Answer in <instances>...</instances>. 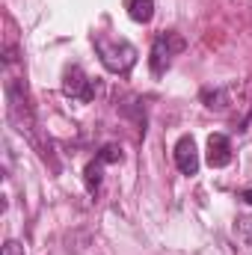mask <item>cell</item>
<instances>
[{
    "instance_id": "6da1fadb",
    "label": "cell",
    "mask_w": 252,
    "mask_h": 255,
    "mask_svg": "<svg viewBox=\"0 0 252 255\" xmlns=\"http://www.w3.org/2000/svg\"><path fill=\"white\" fill-rule=\"evenodd\" d=\"M92 45H95V54H98L101 65H104L110 74H127V71L136 65V48H133L127 39H116V36L98 33V36L92 39Z\"/></svg>"
},
{
    "instance_id": "7a4b0ae2",
    "label": "cell",
    "mask_w": 252,
    "mask_h": 255,
    "mask_svg": "<svg viewBox=\"0 0 252 255\" xmlns=\"http://www.w3.org/2000/svg\"><path fill=\"white\" fill-rule=\"evenodd\" d=\"M184 51V39L178 36V33H160L157 39H154V45H151V57H148V65H151V74L154 77H160L169 65H172V57L175 54H181Z\"/></svg>"
},
{
    "instance_id": "3957f363",
    "label": "cell",
    "mask_w": 252,
    "mask_h": 255,
    "mask_svg": "<svg viewBox=\"0 0 252 255\" xmlns=\"http://www.w3.org/2000/svg\"><path fill=\"white\" fill-rule=\"evenodd\" d=\"M63 92L71 101H80V104H89L98 92V83L86 77V71L80 65H68L63 74Z\"/></svg>"
},
{
    "instance_id": "277c9868",
    "label": "cell",
    "mask_w": 252,
    "mask_h": 255,
    "mask_svg": "<svg viewBox=\"0 0 252 255\" xmlns=\"http://www.w3.org/2000/svg\"><path fill=\"white\" fill-rule=\"evenodd\" d=\"M116 160H122V148H116V145H107V148H101L98 151V157L86 166V172H83V181H86V190L98 193L101 187V172H104V163H116Z\"/></svg>"
},
{
    "instance_id": "5b68a950",
    "label": "cell",
    "mask_w": 252,
    "mask_h": 255,
    "mask_svg": "<svg viewBox=\"0 0 252 255\" xmlns=\"http://www.w3.org/2000/svg\"><path fill=\"white\" fill-rule=\"evenodd\" d=\"M175 166H178L184 175H196V172H199V151H196L193 136H181V139L175 142Z\"/></svg>"
},
{
    "instance_id": "8992f818",
    "label": "cell",
    "mask_w": 252,
    "mask_h": 255,
    "mask_svg": "<svg viewBox=\"0 0 252 255\" xmlns=\"http://www.w3.org/2000/svg\"><path fill=\"white\" fill-rule=\"evenodd\" d=\"M208 163L214 169H223L232 163V142L226 133H211L208 136Z\"/></svg>"
},
{
    "instance_id": "52a82bcc",
    "label": "cell",
    "mask_w": 252,
    "mask_h": 255,
    "mask_svg": "<svg viewBox=\"0 0 252 255\" xmlns=\"http://www.w3.org/2000/svg\"><path fill=\"white\" fill-rule=\"evenodd\" d=\"M125 9L136 24H148L154 18V0H127Z\"/></svg>"
},
{
    "instance_id": "ba28073f",
    "label": "cell",
    "mask_w": 252,
    "mask_h": 255,
    "mask_svg": "<svg viewBox=\"0 0 252 255\" xmlns=\"http://www.w3.org/2000/svg\"><path fill=\"white\" fill-rule=\"evenodd\" d=\"M235 235H238V241H241L244 247L252 250V217L250 214H244V217L235 220Z\"/></svg>"
},
{
    "instance_id": "9c48e42d",
    "label": "cell",
    "mask_w": 252,
    "mask_h": 255,
    "mask_svg": "<svg viewBox=\"0 0 252 255\" xmlns=\"http://www.w3.org/2000/svg\"><path fill=\"white\" fill-rule=\"evenodd\" d=\"M3 255H27V253H24V247H21L18 241H6V247H3Z\"/></svg>"
},
{
    "instance_id": "30bf717a",
    "label": "cell",
    "mask_w": 252,
    "mask_h": 255,
    "mask_svg": "<svg viewBox=\"0 0 252 255\" xmlns=\"http://www.w3.org/2000/svg\"><path fill=\"white\" fill-rule=\"evenodd\" d=\"M241 199H244V202H250V205H252V190H244V193H241Z\"/></svg>"
}]
</instances>
